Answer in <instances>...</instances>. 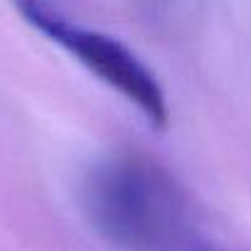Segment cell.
<instances>
[{"mask_svg":"<svg viewBox=\"0 0 251 251\" xmlns=\"http://www.w3.org/2000/svg\"><path fill=\"white\" fill-rule=\"evenodd\" d=\"M79 204L89 226L118 251H229L197 224L180 182L146 155L91 163Z\"/></svg>","mask_w":251,"mask_h":251,"instance_id":"1","label":"cell"},{"mask_svg":"<svg viewBox=\"0 0 251 251\" xmlns=\"http://www.w3.org/2000/svg\"><path fill=\"white\" fill-rule=\"evenodd\" d=\"M18 15L50 42L72 54L89 74L138 108L151 128L163 131L170 111L155 72L118 37L84 27L67 15L57 0H10Z\"/></svg>","mask_w":251,"mask_h":251,"instance_id":"2","label":"cell"}]
</instances>
